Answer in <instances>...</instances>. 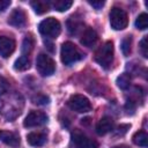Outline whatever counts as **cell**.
Listing matches in <instances>:
<instances>
[{
	"instance_id": "1",
	"label": "cell",
	"mask_w": 148,
	"mask_h": 148,
	"mask_svg": "<svg viewBox=\"0 0 148 148\" xmlns=\"http://www.w3.org/2000/svg\"><path fill=\"white\" fill-rule=\"evenodd\" d=\"M18 104L23 105V99L17 94H5L3 92V95L0 97V110L8 120L15 119L21 113V111L14 109V105L18 106Z\"/></svg>"
},
{
	"instance_id": "2",
	"label": "cell",
	"mask_w": 148,
	"mask_h": 148,
	"mask_svg": "<svg viewBox=\"0 0 148 148\" xmlns=\"http://www.w3.org/2000/svg\"><path fill=\"white\" fill-rule=\"evenodd\" d=\"M60 58L64 65L71 66L74 62L81 60L84 58V54L77 49L76 45H74L72 42H65L61 45V51H60Z\"/></svg>"
},
{
	"instance_id": "3",
	"label": "cell",
	"mask_w": 148,
	"mask_h": 148,
	"mask_svg": "<svg viewBox=\"0 0 148 148\" xmlns=\"http://www.w3.org/2000/svg\"><path fill=\"white\" fill-rule=\"evenodd\" d=\"M95 60L96 62L103 67V68H109L112 65L113 61V44L112 42H105L95 53Z\"/></svg>"
},
{
	"instance_id": "4",
	"label": "cell",
	"mask_w": 148,
	"mask_h": 148,
	"mask_svg": "<svg viewBox=\"0 0 148 148\" xmlns=\"http://www.w3.org/2000/svg\"><path fill=\"white\" fill-rule=\"evenodd\" d=\"M38 30L46 38L54 39V38H57L59 36V34L61 31V25H60V23H59V21L57 18H54V17H47V18L43 20L39 23Z\"/></svg>"
},
{
	"instance_id": "5",
	"label": "cell",
	"mask_w": 148,
	"mask_h": 148,
	"mask_svg": "<svg viewBox=\"0 0 148 148\" xmlns=\"http://www.w3.org/2000/svg\"><path fill=\"white\" fill-rule=\"evenodd\" d=\"M36 68L42 76H50L56 71V62L47 54L40 53L36 59Z\"/></svg>"
},
{
	"instance_id": "6",
	"label": "cell",
	"mask_w": 148,
	"mask_h": 148,
	"mask_svg": "<svg viewBox=\"0 0 148 148\" xmlns=\"http://www.w3.org/2000/svg\"><path fill=\"white\" fill-rule=\"evenodd\" d=\"M128 17L124 9L119 7H113L110 12V24L114 30H123L127 27Z\"/></svg>"
},
{
	"instance_id": "7",
	"label": "cell",
	"mask_w": 148,
	"mask_h": 148,
	"mask_svg": "<svg viewBox=\"0 0 148 148\" xmlns=\"http://www.w3.org/2000/svg\"><path fill=\"white\" fill-rule=\"evenodd\" d=\"M67 104L71 108V110L75 111L77 113H86L91 110V104H90L89 99L86 96L79 95V94L71 96Z\"/></svg>"
},
{
	"instance_id": "8",
	"label": "cell",
	"mask_w": 148,
	"mask_h": 148,
	"mask_svg": "<svg viewBox=\"0 0 148 148\" xmlns=\"http://www.w3.org/2000/svg\"><path fill=\"white\" fill-rule=\"evenodd\" d=\"M72 145L74 148H98V143L88 138L80 131H74L72 133Z\"/></svg>"
},
{
	"instance_id": "9",
	"label": "cell",
	"mask_w": 148,
	"mask_h": 148,
	"mask_svg": "<svg viewBox=\"0 0 148 148\" xmlns=\"http://www.w3.org/2000/svg\"><path fill=\"white\" fill-rule=\"evenodd\" d=\"M47 121V116L42 112V111H30L25 119L23 120V126L31 128V127H37L46 124Z\"/></svg>"
},
{
	"instance_id": "10",
	"label": "cell",
	"mask_w": 148,
	"mask_h": 148,
	"mask_svg": "<svg viewBox=\"0 0 148 148\" xmlns=\"http://www.w3.org/2000/svg\"><path fill=\"white\" fill-rule=\"evenodd\" d=\"M7 22H8L9 25H13V27H16V28H21L27 22V15H25V13H24V10L22 8H15L10 13Z\"/></svg>"
},
{
	"instance_id": "11",
	"label": "cell",
	"mask_w": 148,
	"mask_h": 148,
	"mask_svg": "<svg viewBox=\"0 0 148 148\" xmlns=\"http://www.w3.org/2000/svg\"><path fill=\"white\" fill-rule=\"evenodd\" d=\"M15 50V40L7 36H0V56L8 58Z\"/></svg>"
},
{
	"instance_id": "12",
	"label": "cell",
	"mask_w": 148,
	"mask_h": 148,
	"mask_svg": "<svg viewBox=\"0 0 148 148\" xmlns=\"http://www.w3.org/2000/svg\"><path fill=\"white\" fill-rule=\"evenodd\" d=\"M97 39H98L97 32H96L92 28H87V29L83 31L80 42H81V44H82L83 46L91 47V46H94V45L96 44Z\"/></svg>"
},
{
	"instance_id": "13",
	"label": "cell",
	"mask_w": 148,
	"mask_h": 148,
	"mask_svg": "<svg viewBox=\"0 0 148 148\" xmlns=\"http://www.w3.org/2000/svg\"><path fill=\"white\" fill-rule=\"evenodd\" d=\"M83 28V21L77 15H72L67 20V30L71 35H77Z\"/></svg>"
},
{
	"instance_id": "14",
	"label": "cell",
	"mask_w": 148,
	"mask_h": 148,
	"mask_svg": "<svg viewBox=\"0 0 148 148\" xmlns=\"http://www.w3.org/2000/svg\"><path fill=\"white\" fill-rule=\"evenodd\" d=\"M113 128V120L110 117H103L96 125V133L98 135H105Z\"/></svg>"
},
{
	"instance_id": "15",
	"label": "cell",
	"mask_w": 148,
	"mask_h": 148,
	"mask_svg": "<svg viewBox=\"0 0 148 148\" xmlns=\"http://www.w3.org/2000/svg\"><path fill=\"white\" fill-rule=\"evenodd\" d=\"M27 142L32 147H40L46 142V135L40 132H31L27 135Z\"/></svg>"
},
{
	"instance_id": "16",
	"label": "cell",
	"mask_w": 148,
	"mask_h": 148,
	"mask_svg": "<svg viewBox=\"0 0 148 148\" xmlns=\"http://www.w3.org/2000/svg\"><path fill=\"white\" fill-rule=\"evenodd\" d=\"M31 7L35 10L36 14H44L46 13L50 7H51V2L46 1V0H34L31 1Z\"/></svg>"
},
{
	"instance_id": "17",
	"label": "cell",
	"mask_w": 148,
	"mask_h": 148,
	"mask_svg": "<svg viewBox=\"0 0 148 148\" xmlns=\"http://www.w3.org/2000/svg\"><path fill=\"white\" fill-rule=\"evenodd\" d=\"M1 140L6 145H9L12 147H16V146L20 145V136L16 133H13V132H2Z\"/></svg>"
},
{
	"instance_id": "18",
	"label": "cell",
	"mask_w": 148,
	"mask_h": 148,
	"mask_svg": "<svg viewBox=\"0 0 148 148\" xmlns=\"http://www.w3.org/2000/svg\"><path fill=\"white\" fill-rule=\"evenodd\" d=\"M133 142L139 147H147L148 145V135L145 131H138L134 133L132 138Z\"/></svg>"
},
{
	"instance_id": "19",
	"label": "cell",
	"mask_w": 148,
	"mask_h": 148,
	"mask_svg": "<svg viewBox=\"0 0 148 148\" xmlns=\"http://www.w3.org/2000/svg\"><path fill=\"white\" fill-rule=\"evenodd\" d=\"M30 67V60L28 57L25 56H21L20 58H17L14 62V68L16 71H20V72H23V71H27L28 68Z\"/></svg>"
},
{
	"instance_id": "20",
	"label": "cell",
	"mask_w": 148,
	"mask_h": 148,
	"mask_svg": "<svg viewBox=\"0 0 148 148\" xmlns=\"http://www.w3.org/2000/svg\"><path fill=\"white\" fill-rule=\"evenodd\" d=\"M72 5H73L72 0H56L52 2L53 8L58 12H66L72 7Z\"/></svg>"
},
{
	"instance_id": "21",
	"label": "cell",
	"mask_w": 148,
	"mask_h": 148,
	"mask_svg": "<svg viewBox=\"0 0 148 148\" xmlns=\"http://www.w3.org/2000/svg\"><path fill=\"white\" fill-rule=\"evenodd\" d=\"M130 82H131V76H130V74H127V73L120 74V75L117 77V80H116L117 86H118L120 89H123V90H125V89H127V88L130 87Z\"/></svg>"
},
{
	"instance_id": "22",
	"label": "cell",
	"mask_w": 148,
	"mask_h": 148,
	"mask_svg": "<svg viewBox=\"0 0 148 148\" xmlns=\"http://www.w3.org/2000/svg\"><path fill=\"white\" fill-rule=\"evenodd\" d=\"M34 47V39L31 36H25V38L23 39L22 43V56L28 57V54L32 51Z\"/></svg>"
},
{
	"instance_id": "23",
	"label": "cell",
	"mask_w": 148,
	"mask_h": 148,
	"mask_svg": "<svg viewBox=\"0 0 148 148\" xmlns=\"http://www.w3.org/2000/svg\"><path fill=\"white\" fill-rule=\"evenodd\" d=\"M135 27L140 30H145L148 27V15L146 13H141L135 20Z\"/></svg>"
},
{
	"instance_id": "24",
	"label": "cell",
	"mask_w": 148,
	"mask_h": 148,
	"mask_svg": "<svg viewBox=\"0 0 148 148\" xmlns=\"http://www.w3.org/2000/svg\"><path fill=\"white\" fill-rule=\"evenodd\" d=\"M131 45H132V37L131 36H126L123 40H121V52L124 56H128L131 53Z\"/></svg>"
},
{
	"instance_id": "25",
	"label": "cell",
	"mask_w": 148,
	"mask_h": 148,
	"mask_svg": "<svg viewBox=\"0 0 148 148\" xmlns=\"http://www.w3.org/2000/svg\"><path fill=\"white\" fill-rule=\"evenodd\" d=\"M32 102L35 104H39V105H45V104H49L50 102V98L45 95H37L35 97H32Z\"/></svg>"
},
{
	"instance_id": "26",
	"label": "cell",
	"mask_w": 148,
	"mask_h": 148,
	"mask_svg": "<svg viewBox=\"0 0 148 148\" xmlns=\"http://www.w3.org/2000/svg\"><path fill=\"white\" fill-rule=\"evenodd\" d=\"M147 49H148V45H147V36H145L141 39V42H140V51H141V53H142V56L145 58L148 57V50Z\"/></svg>"
},
{
	"instance_id": "27",
	"label": "cell",
	"mask_w": 148,
	"mask_h": 148,
	"mask_svg": "<svg viewBox=\"0 0 148 148\" xmlns=\"http://www.w3.org/2000/svg\"><path fill=\"white\" fill-rule=\"evenodd\" d=\"M88 3H89L90 6H92L95 9H101V8L104 6V3H105V2H104L103 0H92V1H91V0H89V1H88Z\"/></svg>"
},
{
	"instance_id": "28",
	"label": "cell",
	"mask_w": 148,
	"mask_h": 148,
	"mask_svg": "<svg viewBox=\"0 0 148 148\" xmlns=\"http://www.w3.org/2000/svg\"><path fill=\"white\" fill-rule=\"evenodd\" d=\"M8 87H9V84H8V81L5 79V77H2V76H0V92H6V90L8 89Z\"/></svg>"
},
{
	"instance_id": "29",
	"label": "cell",
	"mask_w": 148,
	"mask_h": 148,
	"mask_svg": "<svg viewBox=\"0 0 148 148\" xmlns=\"http://www.w3.org/2000/svg\"><path fill=\"white\" fill-rule=\"evenodd\" d=\"M10 6V0H0V12H3Z\"/></svg>"
},
{
	"instance_id": "30",
	"label": "cell",
	"mask_w": 148,
	"mask_h": 148,
	"mask_svg": "<svg viewBox=\"0 0 148 148\" xmlns=\"http://www.w3.org/2000/svg\"><path fill=\"white\" fill-rule=\"evenodd\" d=\"M111 148H128V147L125 146V145H119V146H114V147H111Z\"/></svg>"
},
{
	"instance_id": "31",
	"label": "cell",
	"mask_w": 148,
	"mask_h": 148,
	"mask_svg": "<svg viewBox=\"0 0 148 148\" xmlns=\"http://www.w3.org/2000/svg\"><path fill=\"white\" fill-rule=\"evenodd\" d=\"M2 132H3V131H0V139H1V136H2Z\"/></svg>"
}]
</instances>
